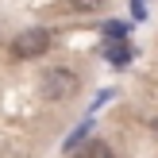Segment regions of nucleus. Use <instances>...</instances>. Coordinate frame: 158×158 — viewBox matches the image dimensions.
I'll use <instances>...</instances> for the list:
<instances>
[{"instance_id": "nucleus-4", "label": "nucleus", "mask_w": 158, "mask_h": 158, "mask_svg": "<svg viewBox=\"0 0 158 158\" xmlns=\"http://www.w3.org/2000/svg\"><path fill=\"white\" fill-rule=\"evenodd\" d=\"M131 58V46L120 43V46H108V62H116V66H123V62Z\"/></svg>"}, {"instance_id": "nucleus-2", "label": "nucleus", "mask_w": 158, "mask_h": 158, "mask_svg": "<svg viewBox=\"0 0 158 158\" xmlns=\"http://www.w3.org/2000/svg\"><path fill=\"white\" fill-rule=\"evenodd\" d=\"M50 31L46 27H27V31H19V35L12 39V54L15 58H39V54H46L50 50Z\"/></svg>"}, {"instance_id": "nucleus-1", "label": "nucleus", "mask_w": 158, "mask_h": 158, "mask_svg": "<svg viewBox=\"0 0 158 158\" xmlns=\"http://www.w3.org/2000/svg\"><path fill=\"white\" fill-rule=\"evenodd\" d=\"M77 89H81V77L69 66H50L43 73V97L46 100H69Z\"/></svg>"}, {"instance_id": "nucleus-3", "label": "nucleus", "mask_w": 158, "mask_h": 158, "mask_svg": "<svg viewBox=\"0 0 158 158\" xmlns=\"http://www.w3.org/2000/svg\"><path fill=\"white\" fill-rule=\"evenodd\" d=\"M77 158H116V154H112V147H108L104 139H89V143L77 151Z\"/></svg>"}]
</instances>
